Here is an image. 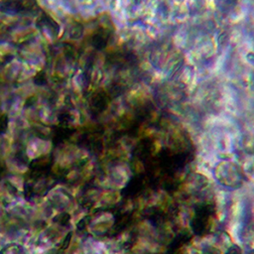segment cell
Returning a JSON list of instances; mask_svg holds the SVG:
<instances>
[{
  "label": "cell",
  "instance_id": "1",
  "mask_svg": "<svg viewBox=\"0 0 254 254\" xmlns=\"http://www.w3.org/2000/svg\"><path fill=\"white\" fill-rule=\"evenodd\" d=\"M37 9L36 0H0V12L5 14H29Z\"/></svg>",
  "mask_w": 254,
  "mask_h": 254
},
{
  "label": "cell",
  "instance_id": "2",
  "mask_svg": "<svg viewBox=\"0 0 254 254\" xmlns=\"http://www.w3.org/2000/svg\"><path fill=\"white\" fill-rule=\"evenodd\" d=\"M106 31L103 29H100L99 31H97L94 36L92 37V45L97 48V49H102L106 43H107V39H108V34L105 33Z\"/></svg>",
  "mask_w": 254,
  "mask_h": 254
},
{
  "label": "cell",
  "instance_id": "3",
  "mask_svg": "<svg viewBox=\"0 0 254 254\" xmlns=\"http://www.w3.org/2000/svg\"><path fill=\"white\" fill-rule=\"evenodd\" d=\"M228 254H241V253H240V250H239L238 248H236V247H232L231 249H229Z\"/></svg>",
  "mask_w": 254,
  "mask_h": 254
}]
</instances>
